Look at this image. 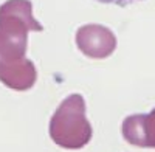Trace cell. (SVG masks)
Here are the masks:
<instances>
[{
  "mask_svg": "<svg viewBox=\"0 0 155 152\" xmlns=\"http://www.w3.org/2000/svg\"><path fill=\"white\" fill-rule=\"evenodd\" d=\"M50 137L64 149H81L92 140V126L85 115V101L79 93L68 95L50 120Z\"/></svg>",
  "mask_w": 155,
  "mask_h": 152,
  "instance_id": "7a4b0ae2",
  "label": "cell"
},
{
  "mask_svg": "<svg viewBox=\"0 0 155 152\" xmlns=\"http://www.w3.org/2000/svg\"><path fill=\"white\" fill-rule=\"evenodd\" d=\"M123 138L138 147L155 149V107L149 113H135L121 124Z\"/></svg>",
  "mask_w": 155,
  "mask_h": 152,
  "instance_id": "277c9868",
  "label": "cell"
},
{
  "mask_svg": "<svg viewBox=\"0 0 155 152\" xmlns=\"http://www.w3.org/2000/svg\"><path fill=\"white\" fill-rule=\"evenodd\" d=\"M42 30L30 0H6L0 6V68L25 59L28 33Z\"/></svg>",
  "mask_w": 155,
  "mask_h": 152,
  "instance_id": "6da1fadb",
  "label": "cell"
},
{
  "mask_svg": "<svg viewBox=\"0 0 155 152\" xmlns=\"http://www.w3.org/2000/svg\"><path fill=\"white\" fill-rule=\"evenodd\" d=\"M99 3H115V5H120V6H127L134 2H138V0H96Z\"/></svg>",
  "mask_w": 155,
  "mask_h": 152,
  "instance_id": "8992f818",
  "label": "cell"
},
{
  "mask_svg": "<svg viewBox=\"0 0 155 152\" xmlns=\"http://www.w3.org/2000/svg\"><path fill=\"white\" fill-rule=\"evenodd\" d=\"M37 79V70L30 59H22L12 65L0 68V82L5 84L8 88L17 92L30 90L36 84Z\"/></svg>",
  "mask_w": 155,
  "mask_h": 152,
  "instance_id": "5b68a950",
  "label": "cell"
},
{
  "mask_svg": "<svg viewBox=\"0 0 155 152\" xmlns=\"http://www.w3.org/2000/svg\"><path fill=\"white\" fill-rule=\"evenodd\" d=\"M76 45L79 51L92 59L109 58L116 48V36L104 25L87 23L76 31Z\"/></svg>",
  "mask_w": 155,
  "mask_h": 152,
  "instance_id": "3957f363",
  "label": "cell"
}]
</instances>
